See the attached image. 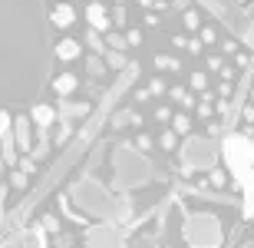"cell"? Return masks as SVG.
<instances>
[{
  "label": "cell",
  "mask_w": 254,
  "mask_h": 248,
  "mask_svg": "<svg viewBox=\"0 0 254 248\" xmlns=\"http://www.w3.org/2000/svg\"><path fill=\"white\" fill-rule=\"evenodd\" d=\"M221 67H225V60H221V57H211V60H208V73H218Z\"/></svg>",
  "instance_id": "cell-30"
},
{
  "label": "cell",
  "mask_w": 254,
  "mask_h": 248,
  "mask_svg": "<svg viewBox=\"0 0 254 248\" xmlns=\"http://www.w3.org/2000/svg\"><path fill=\"white\" fill-rule=\"evenodd\" d=\"M106 60H103V53H93V57H86V73L89 77H106Z\"/></svg>",
  "instance_id": "cell-13"
},
{
  "label": "cell",
  "mask_w": 254,
  "mask_h": 248,
  "mask_svg": "<svg viewBox=\"0 0 254 248\" xmlns=\"http://www.w3.org/2000/svg\"><path fill=\"white\" fill-rule=\"evenodd\" d=\"M208 182L221 189V185H225V172H221V169H215V165H211V172H208Z\"/></svg>",
  "instance_id": "cell-26"
},
{
  "label": "cell",
  "mask_w": 254,
  "mask_h": 248,
  "mask_svg": "<svg viewBox=\"0 0 254 248\" xmlns=\"http://www.w3.org/2000/svg\"><path fill=\"white\" fill-rule=\"evenodd\" d=\"M155 119H159V123L165 126V123L172 119V109H169V106H159V109H155Z\"/></svg>",
  "instance_id": "cell-29"
},
{
  "label": "cell",
  "mask_w": 254,
  "mask_h": 248,
  "mask_svg": "<svg viewBox=\"0 0 254 248\" xmlns=\"http://www.w3.org/2000/svg\"><path fill=\"white\" fill-rule=\"evenodd\" d=\"M73 202L83 212H93V215H103V219H113V215H116L113 195H109L99 182H93V179H86V182L76 185V189H73Z\"/></svg>",
  "instance_id": "cell-2"
},
{
  "label": "cell",
  "mask_w": 254,
  "mask_h": 248,
  "mask_svg": "<svg viewBox=\"0 0 254 248\" xmlns=\"http://www.w3.org/2000/svg\"><path fill=\"white\" fill-rule=\"evenodd\" d=\"M132 123V113L129 109H119V113L113 116V129H123V126H129Z\"/></svg>",
  "instance_id": "cell-23"
},
{
  "label": "cell",
  "mask_w": 254,
  "mask_h": 248,
  "mask_svg": "<svg viewBox=\"0 0 254 248\" xmlns=\"http://www.w3.org/2000/svg\"><path fill=\"white\" fill-rule=\"evenodd\" d=\"M119 239H123V235H119V229H113V225H96V229L86 232V242H89V245H116Z\"/></svg>",
  "instance_id": "cell-6"
},
{
  "label": "cell",
  "mask_w": 254,
  "mask_h": 248,
  "mask_svg": "<svg viewBox=\"0 0 254 248\" xmlns=\"http://www.w3.org/2000/svg\"><path fill=\"white\" fill-rule=\"evenodd\" d=\"M86 20H89V27H93V30H99V33L113 27V17L106 13L103 0H89V10H86Z\"/></svg>",
  "instance_id": "cell-5"
},
{
  "label": "cell",
  "mask_w": 254,
  "mask_h": 248,
  "mask_svg": "<svg viewBox=\"0 0 254 248\" xmlns=\"http://www.w3.org/2000/svg\"><path fill=\"white\" fill-rule=\"evenodd\" d=\"M7 133H10V116H7V113H0V139H3Z\"/></svg>",
  "instance_id": "cell-31"
},
{
  "label": "cell",
  "mask_w": 254,
  "mask_h": 248,
  "mask_svg": "<svg viewBox=\"0 0 254 248\" xmlns=\"http://www.w3.org/2000/svg\"><path fill=\"white\" fill-rule=\"evenodd\" d=\"M169 96L175 99V103H182L185 109H191V106H195V96H191V93H185V86H172V89H169Z\"/></svg>",
  "instance_id": "cell-16"
},
{
  "label": "cell",
  "mask_w": 254,
  "mask_h": 248,
  "mask_svg": "<svg viewBox=\"0 0 254 248\" xmlns=\"http://www.w3.org/2000/svg\"><path fill=\"white\" fill-rule=\"evenodd\" d=\"M155 143H159L165 153H172V149H175V143H179V133H175V129H165V133H162Z\"/></svg>",
  "instance_id": "cell-17"
},
{
  "label": "cell",
  "mask_w": 254,
  "mask_h": 248,
  "mask_svg": "<svg viewBox=\"0 0 254 248\" xmlns=\"http://www.w3.org/2000/svg\"><path fill=\"white\" fill-rule=\"evenodd\" d=\"M79 53H83V47H79L76 40H60V43H57V57L63 60V63H73V60H79Z\"/></svg>",
  "instance_id": "cell-10"
},
{
  "label": "cell",
  "mask_w": 254,
  "mask_h": 248,
  "mask_svg": "<svg viewBox=\"0 0 254 248\" xmlns=\"http://www.w3.org/2000/svg\"><path fill=\"white\" fill-rule=\"evenodd\" d=\"M139 7H145V10H152V7H155V0H139Z\"/></svg>",
  "instance_id": "cell-34"
},
{
  "label": "cell",
  "mask_w": 254,
  "mask_h": 248,
  "mask_svg": "<svg viewBox=\"0 0 254 248\" xmlns=\"http://www.w3.org/2000/svg\"><path fill=\"white\" fill-rule=\"evenodd\" d=\"M76 86H79V80H76L73 73H60V77L53 80V93L57 96H73Z\"/></svg>",
  "instance_id": "cell-9"
},
{
  "label": "cell",
  "mask_w": 254,
  "mask_h": 248,
  "mask_svg": "<svg viewBox=\"0 0 254 248\" xmlns=\"http://www.w3.org/2000/svg\"><path fill=\"white\" fill-rule=\"evenodd\" d=\"M185 239L191 245H218L221 242V225L215 215H189L185 219Z\"/></svg>",
  "instance_id": "cell-4"
},
{
  "label": "cell",
  "mask_w": 254,
  "mask_h": 248,
  "mask_svg": "<svg viewBox=\"0 0 254 248\" xmlns=\"http://www.w3.org/2000/svg\"><path fill=\"white\" fill-rule=\"evenodd\" d=\"M152 143H155V139H152V136L139 133V139H135V149H139V153H149V149H152Z\"/></svg>",
  "instance_id": "cell-24"
},
{
  "label": "cell",
  "mask_w": 254,
  "mask_h": 248,
  "mask_svg": "<svg viewBox=\"0 0 254 248\" xmlns=\"http://www.w3.org/2000/svg\"><path fill=\"white\" fill-rule=\"evenodd\" d=\"M155 70H179V60H175V57H165V53H159V57H155Z\"/></svg>",
  "instance_id": "cell-20"
},
{
  "label": "cell",
  "mask_w": 254,
  "mask_h": 248,
  "mask_svg": "<svg viewBox=\"0 0 254 248\" xmlns=\"http://www.w3.org/2000/svg\"><path fill=\"white\" fill-rule=\"evenodd\" d=\"M116 189H129V185H142L152 179V163L145 156H139V149L119 146L116 149Z\"/></svg>",
  "instance_id": "cell-1"
},
{
  "label": "cell",
  "mask_w": 254,
  "mask_h": 248,
  "mask_svg": "<svg viewBox=\"0 0 254 248\" xmlns=\"http://www.w3.org/2000/svg\"><path fill=\"white\" fill-rule=\"evenodd\" d=\"M126 20H129V13H126V7L119 3V7L113 10V23H116V27H126Z\"/></svg>",
  "instance_id": "cell-25"
},
{
  "label": "cell",
  "mask_w": 254,
  "mask_h": 248,
  "mask_svg": "<svg viewBox=\"0 0 254 248\" xmlns=\"http://www.w3.org/2000/svg\"><path fill=\"white\" fill-rule=\"evenodd\" d=\"M182 27L185 30H198V10H185V13H182Z\"/></svg>",
  "instance_id": "cell-21"
},
{
  "label": "cell",
  "mask_w": 254,
  "mask_h": 248,
  "mask_svg": "<svg viewBox=\"0 0 254 248\" xmlns=\"http://www.w3.org/2000/svg\"><path fill=\"white\" fill-rule=\"evenodd\" d=\"M60 116V109H53V106L47 103H37L33 106V123L40 126V129H47V126H53V119Z\"/></svg>",
  "instance_id": "cell-8"
},
{
  "label": "cell",
  "mask_w": 254,
  "mask_h": 248,
  "mask_svg": "<svg viewBox=\"0 0 254 248\" xmlns=\"http://www.w3.org/2000/svg\"><path fill=\"white\" fill-rule=\"evenodd\" d=\"M50 20H53V27L66 30V27H73V23H76V10L69 7V3H57V7L50 10Z\"/></svg>",
  "instance_id": "cell-7"
},
{
  "label": "cell",
  "mask_w": 254,
  "mask_h": 248,
  "mask_svg": "<svg viewBox=\"0 0 254 248\" xmlns=\"http://www.w3.org/2000/svg\"><path fill=\"white\" fill-rule=\"evenodd\" d=\"M191 86L195 89H208V77L205 73H191Z\"/></svg>",
  "instance_id": "cell-27"
},
{
  "label": "cell",
  "mask_w": 254,
  "mask_h": 248,
  "mask_svg": "<svg viewBox=\"0 0 254 248\" xmlns=\"http://www.w3.org/2000/svg\"><path fill=\"white\" fill-rule=\"evenodd\" d=\"M103 60H106V67H109V70H126V63H129V60L123 57V50H113V47H106Z\"/></svg>",
  "instance_id": "cell-14"
},
{
  "label": "cell",
  "mask_w": 254,
  "mask_h": 248,
  "mask_svg": "<svg viewBox=\"0 0 254 248\" xmlns=\"http://www.w3.org/2000/svg\"><path fill=\"white\" fill-rule=\"evenodd\" d=\"M245 119H248V123H254V106H245Z\"/></svg>",
  "instance_id": "cell-33"
},
{
  "label": "cell",
  "mask_w": 254,
  "mask_h": 248,
  "mask_svg": "<svg viewBox=\"0 0 254 248\" xmlns=\"http://www.w3.org/2000/svg\"><path fill=\"white\" fill-rule=\"evenodd\" d=\"M126 40H129V47H139L142 43V30H126Z\"/></svg>",
  "instance_id": "cell-28"
},
{
  "label": "cell",
  "mask_w": 254,
  "mask_h": 248,
  "mask_svg": "<svg viewBox=\"0 0 254 248\" xmlns=\"http://www.w3.org/2000/svg\"><path fill=\"white\" fill-rule=\"evenodd\" d=\"M145 93H149V96H162V93H165V80H162V77L149 80V86H145Z\"/></svg>",
  "instance_id": "cell-22"
},
{
  "label": "cell",
  "mask_w": 254,
  "mask_h": 248,
  "mask_svg": "<svg viewBox=\"0 0 254 248\" xmlns=\"http://www.w3.org/2000/svg\"><path fill=\"white\" fill-rule=\"evenodd\" d=\"M185 50L189 53H201V40H185Z\"/></svg>",
  "instance_id": "cell-32"
},
{
  "label": "cell",
  "mask_w": 254,
  "mask_h": 248,
  "mask_svg": "<svg viewBox=\"0 0 254 248\" xmlns=\"http://www.w3.org/2000/svg\"><path fill=\"white\" fill-rule=\"evenodd\" d=\"M198 40H201L205 47H215V43H218V30H215V27H201V33H198Z\"/></svg>",
  "instance_id": "cell-19"
},
{
  "label": "cell",
  "mask_w": 254,
  "mask_h": 248,
  "mask_svg": "<svg viewBox=\"0 0 254 248\" xmlns=\"http://www.w3.org/2000/svg\"><path fill=\"white\" fill-rule=\"evenodd\" d=\"M106 47L126 50V47H129V40H126V33H119V30H109V37H106Z\"/></svg>",
  "instance_id": "cell-18"
},
{
  "label": "cell",
  "mask_w": 254,
  "mask_h": 248,
  "mask_svg": "<svg viewBox=\"0 0 254 248\" xmlns=\"http://www.w3.org/2000/svg\"><path fill=\"white\" fill-rule=\"evenodd\" d=\"M169 123H172V129H175L179 136H189L191 133V116L189 113H172Z\"/></svg>",
  "instance_id": "cell-15"
},
{
  "label": "cell",
  "mask_w": 254,
  "mask_h": 248,
  "mask_svg": "<svg viewBox=\"0 0 254 248\" xmlns=\"http://www.w3.org/2000/svg\"><path fill=\"white\" fill-rule=\"evenodd\" d=\"M89 113V103H66V96H63V103H60V116H66V119H79V116Z\"/></svg>",
  "instance_id": "cell-11"
},
{
  "label": "cell",
  "mask_w": 254,
  "mask_h": 248,
  "mask_svg": "<svg viewBox=\"0 0 254 248\" xmlns=\"http://www.w3.org/2000/svg\"><path fill=\"white\" fill-rule=\"evenodd\" d=\"M182 163L189 165L185 172L211 169L218 163V146L211 139H185V146H182Z\"/></svg>",
  "instance_id": "cell-3"
},
{
  "label": "cell",
  "mask_w": 254,
  "mask_h": 248,
  "mask_svg": "<svg viewBox=\"0 0 254 248\" xmlns=\"http://www.w3.org/2000/svg\"><path fill=\"white\" fill-rule=\"evenodd\" d=\"M13 133H17V146L20 149H30V119H23V116H20L17 123H13Z\"/></svg>",
  "instance_id": "cell-12"
}]
</instances>
